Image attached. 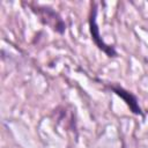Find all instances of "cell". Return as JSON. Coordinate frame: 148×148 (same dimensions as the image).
<instances>
[{"mask_svg": "<svg viewBox=\"0 0 148 148\" xmlns=\"http://www.w3.org/2000/svg\"><path fill=\"white\" fill-rule=\"evenodd\" d=\"M31 10L39 17L40 22L49 28H51L53 31L58 34H64L66 31V23L62 20V17L51 7L49 6H40V5H32L29 3Z\"/></svg>", "mask_w": 148, "mask_h": 148, "instance_id": "6da1fadb", "label": "cell"}, {"mask_svg": "<svg viewBox=\"0 0 148 148\" xmlns=\"http://www.w3.org/2000/svg\"><path fill=\"white\" fill-rule=\"evenodd\" d=\"M89 31H90V36H91L92 42L95 43V45L101 51H103L110 58L117 57V51L114 50V47L106 44L103 40V38L99 34V28H98V24H97V7H96V3H94L91 6V10H90V15H89Z\"/></svg>", "mask_w": 148, "mask_h": 148, "instance_id": "7a4b0ae2", "label": "cell"}, {"mask_svg": "<svg viewBox=\"0 0 148 148\" xmlns=\"http://www.w3.org/2000/svg\"><path fill=\"white\" fill-rule=\"evenodd\" d=\"M109 88L127 104V106L130 108V110H131L134 114H140V116H142V110H141V108H140V105H139L138 98H136L131 91L124 89L123 87H120V86H118V84H109Z\"/></svg>", "mask_w": 148, "mask_h": 148, "instance_id": "3957f363", "label": "cell"}]
</instances>
